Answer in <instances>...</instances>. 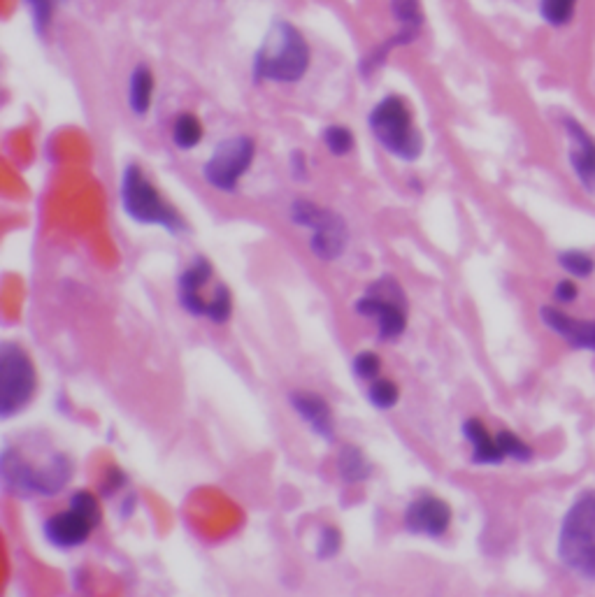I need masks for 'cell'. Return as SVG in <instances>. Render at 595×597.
<instances>
[{
  "label": "cell",
  "instance_id": "cell-1",
  "mask_svg": "<svg viewBox=\"0 0 595 597\" xmlns=\"http://www.w3.org/2000/svg\"><path fill=\"white\" fill-rule=\"evenodd\" d=\"M310 68V47L289 21H275L254 59V77L265 82L293 84Z\"/></svg>",
  "mask_w": 595,
  "mask_h": 597
},
{
  "label": "cell",
  "instance_id": "cell-2",
  "mask_svg": "<svg viewBox=\"0 0 595 597\" xmlns=\"http://www.w3.org/2000/svg\"><path fill=\"white\" fill-rule=\"evenodd\" d=\"M0 474H3L5 488L14 495H45V498H52V495L61 493L68 486L70 477H73V465L63 453H52L47 463L38 470L19 451L7 447L3 451V460H0Z\"/></svg>",
  "mask_w": 595,
  "mask_h": 597
},
{
  "label": "cell",
  "instance_id": "cell-3",
  "mask_svg": "<svg viewBox=\"0 0 595 597\" xmlns=\"http://www.w3.org/2000/svg\"><path fill=\"white\" fill-rule=\"evenodd\" d=\"M121 207H124L126 217L140 226H159L172 235L186 230L182 214L161 196L159 189L135 163L128 165L121 177Z\"/></svg>",
  "mask_w": 595,
  "mask_h": 597
},
{
  "label": "cell",
  "instance_id": "cell-4",
  "mask_svg": "<svg viewBox=\"0 0 595 597\" xmlns=\"http://www.w3.org/2000/svg\"><path fill=\"white\" fill-rule=\"evenodd\" d=\"M558 556L579 577L595 581V491L584 493L565 514Z\"/></svg>",
  "mask_w": 595,
  "mask_h": 597
},
{
  "label": "cell",
  "instance_id": "cell-5",
  "mask_svg": "<svg viewBox=\"0 0 595 597\" xmlns=\"http://www.w3.org/2000/svg\"><path fill=\"white\" fill-rule=\"evenodd\" d=\"M368 126L379 145L400 161H417L424 151V138H421L419 128L414 126L412 112L403 98L386 96L384 100H379L372 107Z\"/></svg>",
  "mask_w": 595,
  "mask_h": 597
},
{
  "label": "cell",
  "instance_id": "cell-6",
  "mask_svg": "<svg viewBox=\"0 0 595 597\" xmlns=\"http://www.w3.org/2000/svg\"><path fill=\"white\" fill-rule=\"evenodd\" d=\"M289 214L293 224L310 230V251L321 263H333L344 254L349 230L340 214L324 210L310 200H293Z\"/></svg>",
  "mask_w": 595,
  "mask_h": 597
},
{
  "label": "cell",
  "instance_id": "cell-7",
  "mask_svg": "<svg viewBox=\"0 0 595 597\" xmlns=\"http://www.w3.org/2000/svg\"><path fill=\"white\" fill-rule=\"evenodd\" d=\"M354 309L365 319H375L379 340L396 342L407 328V300L396 277H382L356 300Z\"/></svg>",
  "mask_w": 595,
  "mask_h": 597
},
{
  "label": "cell",
  "instance_id": "cell-8",
  "mask_svg": "<svg viewBox=\"0 0 595 597\" xmlns=\"http://www.w3.org/2000/svg\"><path fill=\"white\" fill-rule=\"evenodd\" d=\"M38 388V374L31 356L19 344L3 342L0 347V416L12 419L28 402Z\"/></svg>",
  "mask_w": 595,
  "mask_h": 597
},
{
  "label": "cell",
  "instance_id": "cell-9",
  "mask_svg": "<svg viewBox=\"0 0 595 597\" xmlns=\"http://www.w3.org/2000/svg\"><path fill=\"white\" fill-rule=\"evenodd\" d=\"M256 156V142L247 135H235L214 147L210 161L203 165V177L212 189L233 193L240 179L252 168Z\"/></svg>",
  "mask_w": 595,
  "mask_h": 597
},
{
  "label": "cell",
  "instance_id": "cell-10",
  "mask_svg": "<svg viewBox=\"0 0 595 597\" xmlns=\"http://www.w3.org/2000/svg\"><path fill=\"white\" fill-rule=\"evenodd\" d=\"M403 525L410 535L437 539L449 530L451 507L437 495H419L407 505Z\"/></svg>",
  "mask_w": 595,
  "mask_h": 597
},
{
  "label": "cell",
  "instance_id": "cell-11",
  "mask_svg": "<svg viewBox=\"0 0 595 597\" xmlns=\"http://www.w3.org/2000/svg\"><path fill=\"white\" fill-rule=\"evenodd\" d=\"M96 521L91 516H86L80 509L70 505L66 512L49 516V519L42 523V532H45V539L56 549H77V546L86 544V539L91 537L93 528H96Z\"/></svg>",
  "mask_w": 595,
  "mask_h": 597
},
{
  "label": "cell",
  "instance_id": "cell-12",
  "mask_svg": "<svg viewBox=\"0 0 595 597\" xmlns=\"http://www.w3.org/2000/svg\"><path fill=\"white\" fill-rule=\"evenodd\" d=\"M212 277V265L207 258L198 256L189 268H186L177 279V300L184 312L191 316H205L207 314V300L203 298L205 284Z\"/></svg>",
  "mask_w": 595,
  "mask_h": 597
},
{
  "label": "cell",
  "instance_id": "cell-13",
  "mask_svg": "<svg viewBox=\"0 0 595 597\" xmlns=\"http://www.w3.org/2000/svg\"><path fill=\"white\" fill-rule=\"evenodd\" d=\"M289 402L300 419H303L314 435H319L321 440L331 442L335 437V421L331 405L317 393L310 391H291Z\"/></svg>",
  "mask_w": 595,
  "mask_h": 597
},
{
  "label": "cell",
  "instance_id": "cell-14",
  "mask_svg": "<svg viewBox=\"0 0 595 597\" xmlns=\"http://www.w3.org/2000/svg\"><path fill=\"white\" fill-rule=\"evenodd\" d=\"M542 321L551 330H556L565 342H570L577 349H593L595 351V323L593 321H577L572 316L558 312L554 307H542Z\"/></svg>",
  "mask_w": 595,
  "mask_h": 597
},
{
  "label": "cell",
  "instance_id": "cell-15",
  "mask_svg": "<svg viewBox=\"0 0 595 597\" xmlns=\"http://www.w3.org/2000/svg\"><path fill=\"white\" fill-rule=\"evenodd\" d=\"M568 133L572 140L570 161L575 165L577 177L582 179L586 189L595 191V142L582 126L575 124V121H568Z\"/></svg>",
  "mask_w": 595,
  "mask_h": 597
},
{
  "label": "cell",
  "instance_id": "cell-16",
  "mask_svg": "<svg viewBox=\"0 0 595 597\" xmlns=\"http://www.w3.org/2000/svg\"><path fill=\"white\" fill-rule=\"evenodd\" d=\"M463 435L472 444V463L475 465H500L505 460L498 437H493L479 419L465 421Z\"/></svg>",
  "mask_w": 595,
  "mask_h": 597
},
{
  "label": "cell",
  "instance_id": "cell-17",
  "mask_svg": "<svg viewBox=\"0 0 595 597\" xmlns=\"http://www.w3.org/2000/svg\"><path fill=\"white\" fill-rule=\"evenodd\" d=\"M154 98V75L147 66H138L131 73L128 79V107L138 114V117H145L152 107Z\"/></svg>",
  "mask_w": 595,
  "mask_h": 597
},
{
  "label": "cell",
  "instance_id": "cell-18",
  "mask_svg": "<svg viewBox=\"0 0 595 597\" xmlns=\"http://www.w3.org/2000/svg\"><path fill=\"white\" fill-rule=\"evenodd\" d=\"M338 470L340 477L347 481V484H361V481H365L372 474V465L361 449L347 444V447H342L338 456Z\"/></svg>",
  "mask_w": 595,
  "mask_h": 597
},
{
  "label": "cell",
  "instance_id": "cell-19",
  "mask_svg": "<svg viewBox=\"0 0 595 597\" xmlns=\"http://www.w3.org/2000/svg\"><path fill=\"white\" fill-rule=\"evenodd\" d=\"M200 140H203V124H200L198 117H193V114H179L175 124H172V142L182 151H189L198 147Z\"/></svg>",
  "mask_w": 595,
  "mask_h": 597
},
{
  "label": "cell",
  "instance_id": "cell-20",
  "mask_svg": "<svg viewBox=\"0 0 595 597\" xmlns=\"http://www.w3.org/2000/svg\"><path fill=\"white\" fill-rule=\"evenodd\" d=\"M365 398H368L370 405L375 409H379V412H389V409H393L398 405L400 388H398L396 381L377 377V379L370 381Z\"/></svg>",
  "mask_w": 595,
  "mask_h": 597
},
{
  "label": "cell",
  "instance_id": "cell-21",
  "mask_svg": "<svg viewBox=\"0 0 595 597\" xmlns=\"http://www.w3.org/2000/svg\"><path fill=\"white\" fill-rule=\"evenodd\" d=\"M391 12L405 33H412L417 38L421 24H424V10H421V0H391Z\"/></svg>",
  "mask_w": 595,
  "mask_h": 597
},
{
  "label": "cell",
  "instance_id": "cell-22",
  "mask_svg": "<svg viewBox=\"0 0 595 597\" xmlns=\"http://www.w3.org/2000/svg\"><path fill=\"white\" fill-rule=\"evenodd\" d=\"M233 314V296L231 289L226 284H217L214 289V296L210 298V307H207V316L212 323H226Z\"/></svg>",
  "mask_w": 595,
  "mask_h": 597
},
{
  "label": "cell",
  "instance_id": "cell-23",
  "mask_svg": "<svg viewBox=\"0 0 595 597\" xmlns=\"http://www.w3.org/2000/svg\"><path fill=\"white\" fill-rule=\"evenodd\" d=\"M324 142L333 156H347L354 149V135L347 126H328L324 131Z\"/></svg>",
  "mask_w": 595,
  "mask_h": 597
},
{
  "label": "cell",
  "instance_id": "cell-24",
  "mask_svg": "<svg viewBox=\"0 0 595 597\" xmlns=\"http://www.w3.org/2000/svg\"><path fill=\"white\" fill-rule=\"evenodd\" d=\"M342 549V532L335 528V525H324L319 532L317 542V558L319 560H331L340 553Z\"/></svg>",
  "mask_w": 595,
  "mask_h": 597
},
{
  "label": "cell",
  "instance_id": "cell-25",
  "mask_svg": "<svg viewBox=\"0 0 595 597\" xmlns=\"http://www.w3.org/2000/svg\"><path fill=\"white\" fill-rule=\"evenodd\" d=\"M561 265L572 277H589L595 270V261L584 251H565L561 254Z\"/></svg>",
  "mask_w": 595,
  "mask_h": 597
},
{
  "label": "cell",
  "instance_id": "cell-26",
  "mask_svg": "<svg viewBox=\"0 0 595 597\" xmlns=\"http://www.w3.org/2000/svg\"><path fill=\"white\" fill-rule=\"evenodd\" d=\"M496 437H498L500 449H503V453H505V458L521 460V463H526V460L533 458V449H530L528 444L523 442L521 437H516L514 433H507V430H503V433Z\"/></svg>",
  "mask_w": 595,
  "mask_h": 597
},
{
  "label": "cell",
  "instance_id": "cell-27",
  "mask_svg": "<svg viewBox=\"0 0 595 597\" xmlns=\"http://www.w3.org/2000/svg\"><path fill=\"white\" fill-rule=\"evenodd\" d=\"M351 370H354L358 379L372 381L382 372V361H379L375 351H361V354H356L354 361H351Z\"/></svg>",
  "mask_w": 595,
  "mask_h": 597
},
{
  "label": "cell",
  "instance_id": "cell-28",
  "mask_svg": "<svg viewBox=\"0 0 595 597\" xmlns=\"http://www.w3.org/2000/svg\"><path fill=\"white\" fill-rule=\"evenodd\" d=\"M575 3L577 0H542L544 19L551 21L554 26H563L575 12Z\"/></svg>",
  "mask_w": 595,
  "mask_h": 597
},
{
  "label": "cell",
  "instance_id": "cell-29",
  "mask_svg": "<svg viewBox=\"0 0 595 597\" xmlns=\"http://www.w3.org/2000/svg\"><path fill=\"white\" fill-rule=\"evenodd\" d=\"M70 505L80 509V512H84L86 516H91L96 523H100V519H103V514H100L98 498L89 491H77L73 498H70Z\"/></svg>",
  "mask_w": 595,
  "mask_h": 597
},
{
  "label": "cell",
  "instance_id": "cell-30",
  "mask_svg": "<svg viewBox=\"0 0 595 597\" xmlns=\"http://www.w3.org/2000/svg\"><path fill=\"white\" fill-rule=\"evenodd\" d=\"M26 3H28V7H31L35 31L42 35L47 31L49 19H52V0H26Z\"/></svg>",
  "mask_w": 595,
  "mask_h": 597
},
{
  "label": "cell",
  "instance_id": "cell-31",
  "mask_svg": "<svg viewBox=\"0 0 595 597\" xmlns=\"http://www.w3.org/2000/svg\"><path fill=\"white\" fill-rule=\"evenodd\" d=\"M554 296L561 300V302H572L577 298V286L575 282H570V279H563V282H558Z\"/></svg>",
  "mask_w": 595,
  "mask_h": 597
},
{
  "label": "cell",
  "instance_id": "cell-32",
  "mask_svg": "<svg viewBox=\"0 0 595 597\" xmlns=\"http://www.w3.org/2000/svg\"><path fill=\"white\" fill-rule=\"evenodd\" d=\"M291 172H293V177L300 179V182H303V179L307 177L305 175V156H303V151H293V154H291Z\"/></svg>",
  "mask_w": 595,
  "mask_h": 597
}]
</instances>
